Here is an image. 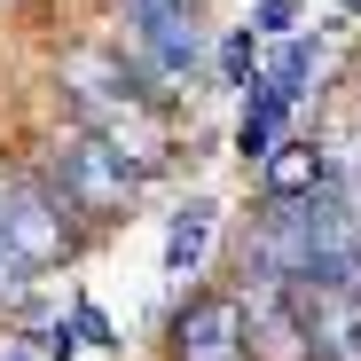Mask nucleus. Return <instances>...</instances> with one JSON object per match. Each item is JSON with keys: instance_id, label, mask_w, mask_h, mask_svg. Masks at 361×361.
Wrapping results in <instances>:
<instances>
[{"instance_id": "obj_1", "label": "nucleus", "mask_w": 361, "mask_h": 361, "mask_svg": "<svg viewBox=\"0 0 361 361\" xmlns=\"http://www.w3.org/2000/svg\"><path fill=\"white\" fill-rule=\"evenodd\" d=\"M63 189H39V180L0 173V298H24L55 259H63L71 228H63Z\"/></svg>"}, {"instance_id": "obj_5", "label": "nucleus", "mask_w": 361, "mask_h": 361, "mask_svg": "<svg viewBox=\"0 0 361 361\" xmlns=\"http://www.w3.org/2000/svg\"><path fill=\"white\" fill-rule=\"evenodd\" d=\"M322 361H361V298L353 290H298Z\"/></svg>"}, {"instance_id": "obj_3", "label": "nucleus", "mask_w": 361, "mask_h": 361, "mask_svg": "<svg viewBox=\"0 0 361 361\" xmlns=\"http://www.w3.org/2000/svg\"><path fill=\"white\" fill-rule=\"evenodd\" d=\"M173 353L180 361H252L244 298H197V307L173 322Z\"/></svg>"}, {"instance_id": "obj_8", "label": "nucleus", "mask_w": 361, "mask_h": 361, "mask_svg": "<svg viewBox=\"0 0 361 361\" xmlns=\"http://www.w3.org/2000/svg\"><path fill=\"white\" fill-rule=\"evenodd\" d=\"M267 189H275V204H307L322 189V149L314 142H283L267 157Z\"/></svg>"}, {"instance_id": "obj_4", "label": "nucleus", "mask_w": 361, "mask_h": 361, "mask_svg": "<svg viewBox=\"0 0 361 361\" xmlns=\"http://www.w3.org/2000/svg\"><path fill=\"white\" fill-rule=\"evenodd\" d=\"M134 32H142V47H149V63L165 71V79H180L204 55V39H197V16H189V0H134Z\"/></svg>"}, {"instance_id": "obj_2", "label": "nucleus", "mask_w": 361, "mask_h": 361, "mask_svg": "<svg viewBox=\"0 0 361 361\" xmlns=\"http://www.w3.org/2000/svg\"><path fill=\"white\" fill-rule=\"evenodd\" d=\"M55 189H63L71 212H118L142 189V165H126V149L110 134H71L55 149Z\"/></svg>"}, {"instance_id": "obj_9", "label": "nucleus", "mask_w": 361, "mask_h": 361, "mask_svg": "<svg viewBox=\"0 0 361 361\" xmlns=\"http://www.w3.org/2000/svg\"><path fill=\"white\" fill-rule=\"evenodd\" d=\"M307 79H314V47H307V39H290V47L275 55V71H267V87H275L283 102H298V94H307Z\"/></svg>"}, {"instance_id": "obj_7", "label": "nucleus", "mask_w": 361, "mask_h": 361, "mask_svg": "<svg viewBox=\"0 0 361 361\" xmlns=\"http://www.w3.org/2000/svg\"><path fill=\"white\" fill-rule=\"evenodd\" d=\"M283 94L267 87V79H252V102H244V126H235V157H244V165H267L283 142H275V126H283Z\"/></svg>"}, {"instance_id": "obj_12", "label": "nucleus", "mask_w": 361, "mask_h": 361, "mask_svg": "<svg viewBox=\"0 0 361 361\" xmlns=\"http://www.w3.org/2000/svg\"><path fill=\"white\" fill-rule=\"evenodd\" d=\"M353 8H361V0H353Z\"/></svg>"}, {"instance_id": "obj_11", "label": "nucleus", "mask_w": 361, "mask_h": 361, "mask_svg": "<svg viewBox=\"0 0 361 361\" xmlns=\"http://www.w3.org/2000/svg\"><path fill=\"white\" fill-rule=\"evenodd\" d=\"M220 63H228V79H235V87H252V32H235V39L220 47Z\"/></svg>"}, {"instance_id": "obj_6", "label": "nucleus", "mask_w": 361, "mask_h": 361, "mask_svg": "<svg viewBox=\"0 0 361 361\" xmlns=\"http://www.w3.org/2000/svg\"><path fill=\"white\" fill-rule=\"evenodd\" d=\"M212 220H220V204H180L173 212V235H165V275H180V283H189L197 267H204V252H212Z\"/></svg>"}, {"instance_id": "obj_10", "label": "nucleus", "mask_w": 361, "mask_h": 361, "mask_svg": "<svg viewBox=\"0 0 361 361\" xmlns=\"http://www.w3.org/2000/svg\"><path fill=\"white\" fill-rule=\"evenodd\" d=\"M252 32H259V39H290V32H298V0H259Z\"/></svg>"}]
</instances>
